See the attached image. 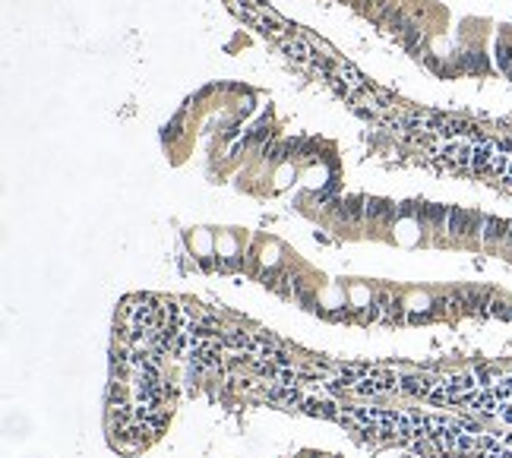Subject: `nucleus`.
<instances>
[{
	"label": "nucleus",
	"mask_w": 512,
	"mask_h": 458,
	"mask_svg": "<svg viewBox=\"0 0 512 458\" xmlns=\"http://www.w3.org/2000/svg\"><path fill=\"white\" fill-rule=\"evenodd\" d=\"M392 215H396V206L386 203V199H367V218H373V222H389Z\"/></svg>",
	"instance_id": "obj_1"
},
{
	"label": "nucleus",
	"mask_w": 512,
	"mask_h": 458,
	"mask_svg": "<svg viewBox=\"0 0 512 458\" xmlns=\"http://www.w3.org/2000/svg\"><path fill=\"white\" fill-rule=\"evenodd\" d=\"M342 215L354 225V222H361V215H367V206H361L358 199H348V203H342Z\"/></svg>",
	"instance_id": "obj_2"
}]
</instances>
